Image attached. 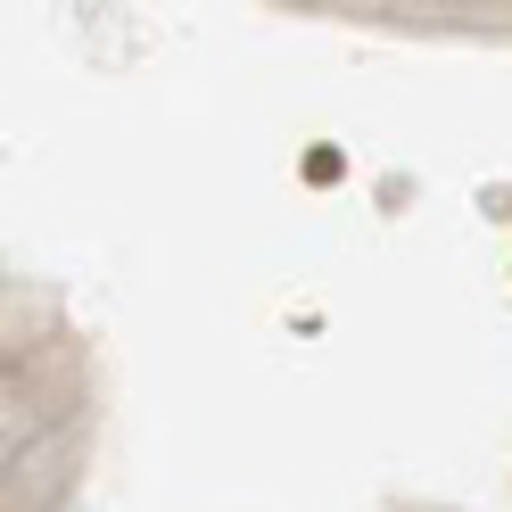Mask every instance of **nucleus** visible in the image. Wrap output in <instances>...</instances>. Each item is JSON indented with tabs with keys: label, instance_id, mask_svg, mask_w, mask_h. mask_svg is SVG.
Instances as JSON below:
<instances>
[]
</instances>
